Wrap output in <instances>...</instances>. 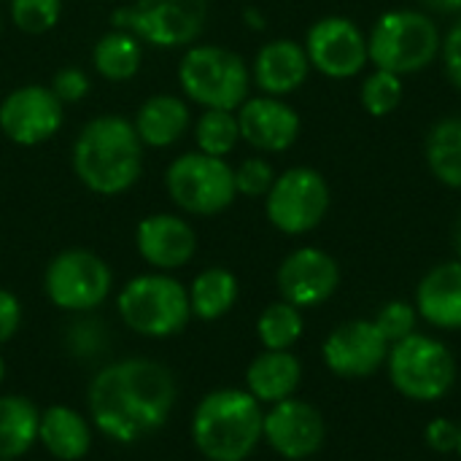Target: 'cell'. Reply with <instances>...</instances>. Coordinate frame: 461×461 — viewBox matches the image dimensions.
Returning a JSON list of instances; mask_svg holds the SVG:
<instances>
[{
  "label": "cell",
  "instance_id": "obj_5",
  "mask_svg": "<svg viewBox=\"0 0 461 461\" xmlns=\"http://www.w3.org/2000/svg\"><path fill=\"white\" fill-rule=\"evenodd\" d=\"M178 84L184 95L203 108L238 111L249 100L251 70L246 59L224 46H189L178 62Z\"/></svg>",
  "mask_w": 461,
  "mask_h": 461
},
{
  "label": "cell",
  "instance_id": "obj_38",
  "mask_svg": "<svg viewBox=\"0 0 461 461\" xmlns=\"http://www.w3.org/2000/svg\"><path fill=\"white\" fill-rule=\"evenodd\" d=\"M421 5L435 14H461V0H421Z\"/></svg>",
  "mask_w": 461,
  "mask_h": 461
},
{
  "label": "cell",
  "instance_id": "obj_39",
  "mask_svg": "<svg viewBox=\"0 0 461 461\" xmlns=\"http://www.w3.org/2000/svg\"><path fill=\"white\" fill-rule=\"evenodd\" d=\"M246 19H249V24H251L254 30H262V27H265V22H262V14H257L254 8H249V11H246Z\"/></svg>",
  "mask_w": 461,
  "mask_h": 461
},
{
  "label": "cell",
  "instance_id": "obj_25",
  "mask_svg": "<svg viewBox=\"0 0 461 461\" xmlns=\"http://www.w3.org/2000/svg\"><path fill=\"white\" fill-rule=\"evenodd\" d=\"M143 62V41L127 30L105 32L92 49V65L105 81H130Z\"/></svg>",
  "mask_w": 461,
  "mask_h": 461
},
{
  "label": "cell",
  "instance_id": "obj_35",
  "mask_svg": "<svg viewBox=\"0 0 461 461\" xmlns=\"http://www.w3.org/2000/svg\"><path fill=\"white\" fill-rule=\"evenodd\" d=\"M424 440L435 454H456L459 448V424L454 419L438 416L427 424Z\"/></svg>",
  "mask_w": 461,
  "mask_h": 461
},
{
  "label": "cell",
  "instance_id": "obj_34",
  "mask_svg": "<svg viewBox=\"0 0 461 461\" xmlns=\"http://www.w3.org/2000/svg\"><path fill=\"white\" fill-rule=\"evenodd\" d=\"M89 86H92V84H89V76H86L81 68H76V65L59 68V70L54 73V78H51V92L59 97L62 105L84 100V97L89 95Z\"/></svg>",
  "mask_w": 461,
  "mask_h": 461
},
{
  "label": "cell",
  "instance_id": "obj_29",
  "mask_svg": "<svg viewBox=\"0 0 461 461\" xmlns=\"http://www.w3.org/2000/svg\"><path fill=\"white\" fill-rule=\"evenodd\" d=\"M240 140L238 113L224 108H205L194 124V143L197 151L211 157H227Z\"/></svg>",
  "mask_w": 461,
  "mask_h": 461
},
{
  "label": "cell",
  "instance_id": "obj_15",
  "mask_svg": "<svg viewBox=\"0 0 461 461\" xmlns=\"http://www.w3.org/2000/svg\"><path fill=\"white\" fill-rule=\"evenodd\" d=\"M327 438V424L319 408H313L305 400L289 397L265 413L262 424V440L281 456L289 461L311 459L321 451Z\"/></svg>",
  "mask_w": 461,
  "mask_h": 461
},
{
  "label": "cell",
  "instance_id": "obj_22",
  "mask_svg": "<svg viewBox=\"0 0 461 461\" xmlns=\"http://www.w3.org/2000/svg\"><path fill=\"white\" fill-rule=\"evenodd\" d=\"M192 124V111L189 105L176 97V95H154L149 97L138 113H135V132L143 146L151 149H167L178 143Z\"/></svg>",
  "mask_w": 461,
  "mask_h": 461
},
{
  "label": "cell",
  "instance_id": "obj_1",
  "mask_svg": "<svg viewBox=\"0 0 461 461\" xmlns=\"http://www.w3.org/2000/svg\"><path fill=\"white\" fill-rule=\"evenodd\" d=\"M178 389L173 373L151 359H124L103 367L86 392L89 419L116 443H138L173 413Z\"/></svg>",
  "mask_w": 461,
  "mask_h": 461
},
{
  "label": "cell",
  "instance_id": "obj_2",
  "mask_svg": "<svg viewBox=\"0 0 461 461\" xmlns=\"http://www.w3.org/2000/svg\"><path fill=\"white\" fill-rule=\"evenodd\" d=\"M73 173L95 194H122L143 173V143L124 116H95L73 143Z\"/></svg>",
  "mask_w": 461,
  "mask_h": 461
},
{
  "label": "cell",
  "instance_id": "obj_26",
  "mask_svg": "<svg viewBox=\"0 0 461 461\" xmlns=\"http://www.w3.org/2000/svg\"><path fill=\"white\" fill-rule=\"evenodd\" d=\"M424 157L440 184L461 189V116H446L429 130Z\"/></svg>",
  "mask_w": 461,
  "mask_h": 461
},
{
  "label": "cell",
  "instance_id": "obj_4",
  "mask_svg": "<svg viewBox=\"0 0 461 461\" xmlns=\"http://www.w3.org/2000/svg\"><path fill=\"white\" fill-rule=\"evenodd\" d=\"M443 35L432 16L413 8H394L375 19L367 35L370 62L381 70L411 76L440 57Z\"/></svg>",
  "mask_w": 461,
  "mask_h": 461
},
{
  "label": "cell",
  "instance_id": "obj_32",
  "mask_svg": "<svg viewBox=\"0 0 461 461\" xmlns=\"http://www.w3.org/2000/svg\"><path fill=\"white\" fill-rule=\"evenodd\" d=\"M375 327L381 330V335L386 338L389 346L411 338L416 332V324H419V311L416 305L405 303V300H392L386 303L378 313H375Z\"/></svg>",
  "mask_w": 461,
  "mask_h": 461
},
{
  "label": "cell",
  "instance_id": "obj_31",
  "mask_svg": "<svg viewBox=\"0 0 461 461\" xmlns=\"http://www.w3.org/2000/svg\"><path fill=\"white\" fill-rule=\"evenodd\" d=\"M11 22L27 35H43L57 27L62 0H11Z\"/></svg>",
  "mask_w": 461,
  "mask_h": 461
},
{
  "label": "cell",
  "instance_id": "obj_43",
  "mask_svg": "<svg viewBox=\"0 0 461 461\" xmlns=\"http://www.w3.org/2000/svg\"><path fill=\"white\" fill-rule=\"evenodd\" d=\"M0 32H3V19H0Z\"/></svg>",
  "mask_w": 461,
  "mask_h": 461
},
{
  "label": "cell",
  "instance_id": "obj_20",
  "mask_svg": "<svg viewBox=\"0 0 461 461\" xmlns=\"http://www.w3.org/2000/svg\"><path fill=\"white\" fill-rule=\"evenodd\" d=\"M419 319L435 330H461V259L440 262L416 286Z\"/></svg>",
  "mask_w": 461,
  "mask_h": 461
},
{
  "label": "cell",
  "instance_id": "obj_3",
  "mask_svg": "<svg viewBox=\"0 0 461 461\" xmlns=\"http://www.w3.org/2000/svg\"><path fill=\"white\" fill-rule=\"evenodd\" d=\"M265 411L246 389H219L200 400L192 440L208 461H246L262 440Z\"/></svg>",
  "mask_w": 461,
  "mask_h": 461
},
{
  "label": "cell",
  "instance_id": "obj_19",
  "mask_svg": "<svg viewBox=\"0 0 461 461\" xmlns=\"http://www.w3.org/2000/svg\"><path fill=\"white\" fill-rule=\"evenodd\" d=\"M311 73V62L305 54V46L292 41V38H276L265 43L251 68L254 84L270 95V97H284L297 92Z\"/></svg>",
  "mask_w": 461,
  "mask_h": 461
},
{
  "label": "cell",
  "instance_id": "obj_30",
  "mask_svg": "<svg viewBox=\"0 0 461 461\" xmlns=\"http://www.w3.org/2000/svg\"><path fill=\"white\" fill-rule=\"evenodd\" d=\"M359 100H362V105H365V111L370 116L381 119V116L394 113L400 108V103H402V76L375 68L365 78Z\"/></svg>",
  "mask_w": 461,
  "mask_h": 461
},
{
  "label": "cell",
  "instance_id": "obj_16",
  "mask_svg": "<svg viewBox=\"0 0 461 461\" xmlns=\"http://www.w3.org/2000/svg\"><path fill=\"white\" fill-rule=\"evenodd\" d=\"M278 292L281 300L303 308L324 305L340 286V265L332 254L316 246H303L292 251L278 267Z\"/></svg>",
  "mask_w": 461,
  "mask_h": 461
},
{
  "label": "cell",
  "instance_id": "obj_40",
  "mask_svg": "<svg viewBox=\"0 0 461 461\" xmlns=\"http://www.w3.org/2000/svg\"><path fill=\"white\" fill-rule=\"evenodd\" d=\"M454 246H456V254H459L461 259V216L459 221H456V232H454Z\"/></svg>",
  "mask_w": 461,
  "mask_h": 461
},
{
  "label": "cell",
  "instance_id": "obj_6",
  "mask_svg": "<svg viewBox=\"0 0 461 461\" xmlns=\"http://www.w3.org/2000/svg\"><path fill=\"white\" fill-rule=\"evenodd\" d=\"M122 321L143 338H173L189 319V289L165 273H146L124 284L116 300Z\"/></svg>",
  "mask_w": 461,
  "mask_h": 461
},
{
  "label": "cell",
  "instance_id": "obj_37",
  "mask_svg": "<svg viewBox=\"0 0 461 461\" xmlns=\"http://www.w3.org/2000/svg\"><path fill=\"white\" fill-rule=\"evenodd\" d=\"M19 324H22V305L16 294H11L8 289H0V346L16 335Z\"/></svg>",
  "mask_w": 461,
  "mask_h": 461
},
{
  "label": "cell",
  "instance_id": "obj_33",
  "mask_svg": "<svg viewBox=\"0 0 461 461\" xmlns=\"http://www.w3.org/2000/svg\"><path fill=\"white\" fill-rule=\"evenodd\" d=\"M276 181V170L262 157H249L235 167V189L243 197H265Z\"/></svg>",
  "mask_w": 461,
  "mask_h": 461
},
{
  "label": "cell",
  "instance_id": "obj_11",
  "mask_svg": "<svg viewBox=\"0 0 461 461\" xmlns=\"http://www.w3.org/2000/svg\"><path fill=\"white\" fill-rule=\"evenodd\" d=\"M111 286L113 276L108 262L86 249L59 251L43 273L46 297L51 300V305L70 313L95 311L105 303Z\"/></svg>",
  "mask_w": 461,
  "mask_h": 461
},
{
  "label": "cell",
  "instance_id": "obj_18",
  "mask_svg": "<svg viewBox=\"0 0 461 461\" xmlns=\"http://www.w3.org/2000/svg\"><path fill=\"white\" fill-rule=\"evenodd\" d=\"M135 246L146 265L157 270H178L192 262L197 251V235L184 216L154 213L138 224Z\"/></svg>",
  "mask_w": 461,
  "mask_h": 461
},
{
  "label": "cell",
  "instance_id": "obj_7",
  "mask_svg": "<svg viewBox=\"0 0 461 461\" xmlns=\"http://www.w3.org/2000/svg\"><path fill=\"white\" fill-rule=\"evenodd\" d=\"M386 370L392 386L413 402H438L456 384L454 351L443 340L421 332L389 346Z\"/></svg>",
  "mask_w": 461,
  "mask_h": 461
},
{
  "label": "cell",
  "instance_id": "obj_17",
  "mask_svg": "<svg viewBox=\"0 0 461 461\" xmlns=\"http://www.w3.org/2000/svg\"><path fill=\"white\" fill-rule=\"evenodd\" d=\"M238 127H240V140H246L251 149L281 154L289 146H294L300 135V116L281 97L262 95V97H249L238 108Z\"/></svg>",
  "mask_w": 461,
  "mask_h": 461
},
{
  "label": "cell",
  "instance_id": "obj_24",
  "mask_svg": "<svg viewBox=\"0 0 461 461\" xmlns=\"http://www.w3.org/2000/svg\"><path fill=\"white\" fill-rule=\"evenodd\" d=\"M41 411L16 394L0 397V461L24 456L38 443Z\"/></svg>",
  "mask_w": 461,
  "mask_h": 461
},
{
  "label": "cell",
  "instance_id": "obj_14",
  "mask_svg": "<svg viewBox=\"0 0 461 461\" xmlns=\"http://www.w3.org/2000/svg\"><path fill=\"white\" fill-rule=\"evenodd\" d=\"M389 357V343L373 319H354L335 327L321 343L327 370L343 381H362L375 375Z\"/></svg>",
  "mask_w": 461,
  "mask_h": 461
},
{
  "label": "cell",
  "instance_id": "obj_28",
  "mask_svg": "<svg viewBox=\"0 0 461 461\" xmlns=\"http://www.w3.org/2000/svg\"><path fill=\"white\" fill-rule=\"evenodd\" d=\"M305 321H303V311L286 300H278L273 305H267L259 313L257 321V335L259 343L267 351H289L300 338H303Z\"/></svg>",
  "mask_w": 461,
  "mask_h": 461
},
{
  "label": "cell",
  "instance_id": "obj_27",
  "mask_svg": "<svg viewBox=\"0 0 461 461\" xmlns=\"http://www.w3.org/2000/svg\"><path fill=\"white\" fill-rule=\"evenodd\" d=\"M235 303H238V278L227 267H208L189 286L192 316L203 321H216L227 316Z\"/></svg>",
  "mask_w": 461,
  "mask_h": 461
},
{
  "label": "cell",
  "instance_id": "obj_13",
  "mask_svg": "<svg viewBox=\"0 0 461 461\" xmlns=\"http://www.w3.org/2000/svg\"><path fill=\"white\" fill-rule=\"evenodd\" d=\"M65 105L51 86L27 84L8 92L0 103V132L16 146H38L62 130Z\"/></svg>",
  "mask_w": 461,
  "mask_h": 461
},
{
  "label": "cell",
  "instance_id": "obj_21",
  "mask_svg": "<svg viewBox=\"0 0 461 461\" xmlns=\"http://www.w3.org/2000/svg\"><path fill=\"white\" fill-rule=\"evenodd\" d=\"M303 381V365L292 351H262L246 370V392L259 405H276L294 397Z\"/></svg>",
  "mask_w": 461,
  "mask_h": 461
},
{
  "label": "cell",
  "instance_id": "obj_8",
  "mask_svg": "<svg viewBox=\"0 0 461 461\" xmlns=\"http://www.w3.org/2000/svg\"><path fill=\"white\" fill-rule=\"evenodd\" d=\"M165 186L176 208L192 216H216L227 211L235 197V167L221 157L189 151L167 165Z\"/></svg>",
  "mask_w": 461,
  "mask_h": 461
},
{
  "label": "cell",
  "instance_id": "obj_41",
  "mask_svg": "<svg viewBox=\"0 0 461 461\" xmlns=\"http://www.w3.org/2000/svg\"><path fill=\"white\" fill-rule=\"evenodd\" d=\"M3 378H5V362H3V357H0V384H3Z\"/></svg>",
  "mask_w": 461,
  "mask_h": 461
},
{
  "label": "cell",
  "instance_id": "obj_12",
  "mask_svg": "<svg viewBox=\"0 0 461 461\" xmlns=\"http://www.w3.org/2000/svg\"><path fill=\"white\" fill-rule=\"evenodd\" d=\"M303 46L311 68L327 78H354L370 62L367 35L348 16H324L313 22Z\"/></svg>",
  "mask_w": 461,
  "mask_h": 461
},
{
  "label": "cell",
  "instance_id": "obj_10",
  "mask_svg": "<svg viewBox=\"0 0 461 461\" xmlns=\"http://www.w3.org/2000/svg\"><path fill=\"white\" fill-rule=\"evenodd\" d=\"M330 211V184L313 167H289L276 176L265 194V213L284 235H305L316 230Z\"/></svg>",
  "mask_w": 461,
  "mask_h": 461
},
{
  "label": "cell",
  "instance_id": "obj_36",
  "mask_svg": "<svg viewBox=\"0 0 461 461\" xmlns=\"http://www.w3.org/2000/svg\"><path fill=\"white\" fill-rule=\"evenodd\" d=\"M440 57H443V68H446L448 81L456 89H461V14L459 19L454 22V27L448 30V35L443 38Z\"/></svg>",
  "mask_w": 461,
  "mask_h": 461
},
{
  "label": "cell",
  "instance_id": "obj_42",
  "mask_svg": "<svg viewBox=\"0 0 461 461\" xmlns=\"http://www.w3.org/2000/svg\"><path fill=\"white\" fill-rule=\"evenodd\" d=\"M456 454L461 456V424H459V448H456Z\"/></svg>",
  "mask_w": 461,
  "mask_h": 461
},
{
  "label": "cell",
  "instance_id": "obj_9",
  "mask_svg": "<svg viewBox=\"0 0 461 461\" xmlns=\"http://www.w3.org/2000/svg\"><path fill=\"white\" fill-rule=\"evenodd\" d=\"M208 19V0H135L113 11V30H127L154 49L192 46Z\"/></svg>",
  "mask_w": 461,
  "mask_h": 461
},
{
  "label": "cell",
  "instance_id": "obj_23",
  "mask_svg": "<svg viewBox=\"0 0 461 461\" xmlns=\"http://www.w3.org/2000/svg\"><path fill=\"white\" fill-rule=\"evenodd\" d=\"M38 443L59 461L84 459L92 448V429L86 419L65 405H51L41 413Z\"/></svg>",
  "mask_w": 461,
  "mask_h": 461
}]
</instances>
